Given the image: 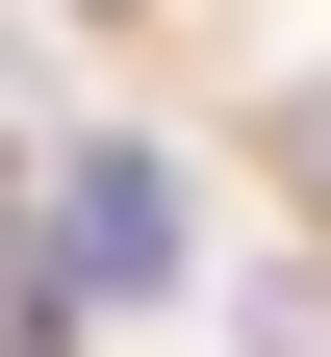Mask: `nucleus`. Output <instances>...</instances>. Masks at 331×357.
Segmentation results:
<instances>
[{
  "mask_svg": "<svg viewBox=\"0 0 331 357\" xmlns=\"http://www.w3.org/2000/svg\"><path fill=\"white\" fill-rule=\"evenodd\" d=\"M280 153H306V178H331V77H306V102H280Z\"/></svg>",
  "mask_w": 331,
  "mask_h": 357,
  "instance_id": "f03ea898",
  "label": "nucleus"
},
{
  "mask_svg": "<svg viewBox=\"0 0 331 357\" xmlns=\"http://www.w3.org/2000/svg\"><path fill=\"white\" fill-rule=\"evenodd\" d=\"M178 255H204V204H178V153H128V128H77V153H52V306H178Z\"/></svg>",
  "mask_w": 331,
  "mask_h": 357,
  "instance_id": "f257e3e1",
  "label": "nucleus"
},
{
  "mask_svg": "<svg viewBox=\"0 0 331 357\" xmlns=\"http://www.w3.org/2000/svg\"><path fill=\"white\" fill-rule=\"evenodd\" d=\"M0 102H26V26H0Z\"/></svg>",
  "mask_w": 331,
  "mask_h": 357,
  "instance_id": "7ed1b4c3",
  "label": "nucleus"
}]
</instances>
